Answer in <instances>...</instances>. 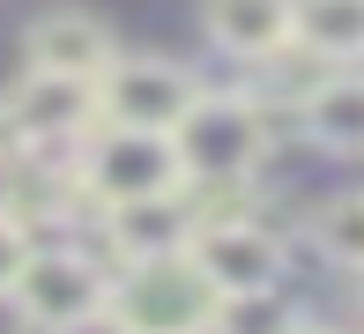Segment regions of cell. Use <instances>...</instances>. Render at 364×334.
<instances>
[{"label":"cell","mask_w":364,"mask_h":334,"mask_svg":"<svg viewBox=\"0 0 364 334\" xmlns=\"http://www.w3.org/2000/svg\"><path fill=\"white\" fill-rule=\"evenodd\" d=\"M216 320L223 297L193 267V253L119 260V275H105V305H97L105 334H216Z\"/></svg>","instance_id":"cell-1"},{"label":"cell","mask_w":364,"mask_h":334,"mask_svg":"<svg viewBox=\"0 0 364 334\" xmlns=\"http://www.w3.org/2000/svg\"><path fill=\"white\" fill-rule=\"evenodd\" d=\"M186 171H178V149L171 134H149V126H90V141L75 149V193L90 200L97 215L119 208V200H149V193H178Z\"/></svg>","instance_id":"cell-2"},{"label":"cell","mask_w":364,"mask_h":334,"mask_svg":"<svg viewBox=\"0 0 364 334\" xmlns=\"http://www.w3.org/2000/svg\"><path fill=\"white\" fill-rule=\"evenodd\" d=\"M178 171L186 178H253V163L268 156V112L253 97H193V112L171 126Z\"/></svg>","instance_id":"cell-3"},{"label":"cell","mask_w":364,"mask_h":334,"mask_svg":"<svg viewBox=\"0 0 364 334\" xmlns=\"http://www.w3.org/2000/svg\"><path fill=\"white\" fill-rule=\"evenodd\" d=\"M186 253H193V267H201L208 282H216L223 305L230 297H275V282H283V238H275L253 208L245 215H216V223H193Z\"/></svg>","instance_id":"cell-4"},{"label":"cell","mask_w":364,"mask_h":334,"mask_svg":"<svg viewBox=\"0 0 364 334\" xmlns=\"http://www.w3.org/2000/svg\"><path fill=\"white\" fill-rule=\"evenodd\" d=\"M201 82L193 67L178 60H112L97 75V119L105 126H149V134H171L193 112Z\"/></svg>","instance_id":"cell-5"},{"label":"cell","mask_w":364,"mask_h":334,"mask_svg":"<svg viewBox=\"0 0 364 334\" xmlns=\"http://www.w3.org/2000/svg\"><path fill=\"white\" fill-rule=\"evenodd\" d=\"M8 297L23 305V320L75 334V327L97 320V305H105V267L82 260L75 245H30V260H23V275H15Z\"/></svg>","instance_id":"cell-6"},{"label":"cell","mask_w":364,"mask_h":334,"mask_svg":"<svg viewBox=\"0 0 364 334\" xmlns=\"http://www.w3.org/2000/svg\"><path fill=\"white\" fill-rule=\"evenodd\" d=\"M90 126H97V82H82V75H38V67H30V75L15 82V97L0 104V134H15V141H30V149L82 141Z\"/></svg>","instance_id":"cell-7"},{"label":"cell","mask_w":364,"mask_h":334,"mask_svg":"<svg viewBox=\"0 0 364 334\" xmlns=\"http://www.w3.org/2000/svg\"><path fill=\"white\" fill-rule=\"evenodd\" d=\"M23 60L38 67V75H82V82H97L112 60H119V45H112V30L97 23L90 8H53V15L30 23Z\"/></svg>","instance_id":"cell-8"},{"label":"cell","mask_w":364,"mask_h":334,"mask_svg":"<svg viewBox=\"0 0 364 334\" xmlns=\"http://www.w3.org/2000/svg\"><path fill=\"white\" fill-rule=\"evenodd\" d=\"M297 126H305L312 149L364 156V75L357 67H327V75L297 97Z\"/></svg>","instance_id":"cell-9"},{"label":"cell","mask_w":364,"mask_h":334,"mask_svg":"<svg viewBox=\"0 0 364 334\" xmlns=\"http://www.w3.org/2000/svg\"><path fill=\"white\" fill-rule=\"evenodd\" d=\"M105 238L119 260H141V253H186L193 238V215L178 193H149V200H119L105 208Z\"/></svg>","instance_id":"cell-10"},{"label":"cell","mask_w":364,"mask_h":334,"mask_svg":"<svg viewBox=\"0 0 364 334\" xmlns=\"http://www.w3.org/2000/svg\"><path fill=\"white\" fill-rule=\"evenodd\" d=\"M201 23L230 60H268L290 45V0H208Z\"/></svg>","instance_id":"cell-11"},{"label":"cell","mask_w":364,"mask_h":334,"mask_svg":"<svg viewBox=\"0 0 364 334\" xmlns=\"http://www.w3.org/2000/svg\"><path fill=\"white\" fill-rule=\"evenodd\" d=\"M290 38L327 67L364 60V0H290Z\"/></svg>","instance_id":"cell-12"},{"label":"cell","mask_w":364,"mask_h":334,"mask_svg":"<svg viewBox=\"0 0 364 334\" xmlns=\"http://www.w3.org/2000/svg\"><path fill=\"white\" fill-rule=\"evenodd\" d=\"M312 245H320L335 267H364V193H335L320 200V215H312Z\"/></svg>","instance_id":"cell-13"},{"label":"cell","mask_w":364,"mask_h":334,"mask_svg":"<svg viewBox=\"0 0 364 334\" xmlns=\"http://www.w3.org/2000/svg\"><path fill=\"white\" fill-rule=\"evenodd\" d=\"M23 260H30V230H23V215H0V297L15 290Z\"/></svg>","instance_id":"cell-14"},{"label":"cell","mask_w":364,"mask_h":334,"mask_svg":"<svg viewBox=\"0 0 364 334\" xmlns=\"http://www.w3.org/2000/svg\"><path fill=\"white\" fill-rule=\"evenodd\" d=\"M15 193H23V171H15L8 149H0V215H15Z\"/></svg>","instance_id":"cell-15"},{"label":"cell","mask_w":364,"mask_h":334,"mask_svg":"<svg viewBox=\"0 0 364 334\" xmlns=\"http://www.w3.org/2000/svg\"><path fill=\"white\" fill-rule=\"evenodd\" d=\"M275 334H335V327H312V320H283Z\"/></svg>","instance_id":"cell-16"},{"label":"cell","mask_w":364,"mask_h":334,"mask_svg":"<svg viewBox=\"0 0 364 334\" xmlns=\"http://www.w3.org/2000/svg\"><path fill=\"white\" fill-rule=\"evenodd\" d=\"M15 334H60V327H38V320H23V327H15Z\"/></svg>","instance_id":"cell-17"},{"label":"cell","mask_w":364,"mask_h":334,"mask_svg":"<svg viewBox=\"0 0 364 334\" xmlns=\"http://www.w3.org/2000/svg\"><path fill=\"white\" fill-rule=\"evenodd\" d=\"M357 297H364V267H357Z\"/></svg>","instance_id":"cell-18"}]
</instances>
